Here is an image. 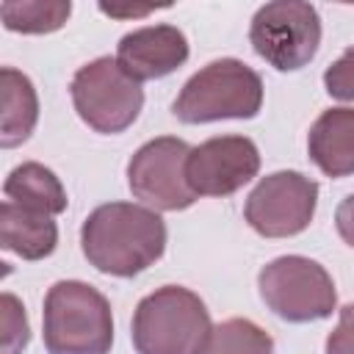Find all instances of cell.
Instances as JSON below:
<instances>
[{
  "instance_id": "1",
  "label": "cell",
  "mask_w": 354,
  "mask_h": 354,
  "mask_svg": "<svg viewBox=\"0 0 354 354\" xmlns=\"http://www.w3.org/2000/svg\"><path fill=\"white\" fill-rule=\"evenodd\" d=\"M86 260L111 277H136L163 257L166 224L158 210L133 202L94 207L80 230Z\"/></svg>"
},
{
  "instance_id": "2",
  "label": "cell",
  "mask_w": 354,
  "mask_h": 354,
  "mask_svg": "<svg viewBox=\"0 0 354 354\" xmlns=\"http://www.w3.org/2000/svg\"><path fill=\"white\" fill-rule=\"evenodd\" d=\"M111 346L108 299L80 279L55 282L44 296V348L50 354H108Z\"/></svg>"
},
{
  "instance_id": "3",
  "label": "cell",
  "mask_w": 354,
  "mask_h": 354,
  "mask_svg": "<svg viewBox=\"0 0 354 354\" xmlns=\"http://www.w3.org/2000/svg\"><path fill=\"white\" fill-rule=\"evenodd\" d=\"M210 329V313L194 290L163 285L138 301L130 335L138 354H196Z\"/></svg>"
},
{
  "instance_id": "4",
  "label": "cell",
  "mask_w": 354,
  "mask_h": 354,
  "mask_svg": "<svg viewBox=\"0 0 354 354\" xmlns=\"http://www.w3.org/2000/svg\"><path fill=\"white\" fill-rule=\"evenodd\" d=\"M263 108L260 75L238 58H218L185 80L171 111L185 124L252 119Z\"/></svg>"
},
{
  "instance_id": "5",
  "label": "cell",
  "mask_w": 354,
  "mask_h": 354,
  "mask_svg": "<svg viewBox=\"0 0 354 354\" xmlns=\"http://www.w3.org/2000/svg\"><path fill=\"white\" fill-rule=\"evenodd\" d=\"M69 94L77 116L91 130L108 136L127 130L144 108L141 83L130 77L111 55L94 58L80 66L69 83Z\"/></svg>"
},
{
  "instance_id": "6",
  "label": "cell",
  "mask_w": 354,
  "mask_h": 354,
  "mask_svg": "<svg viewBox=\"0 0 354 354\" xmlns=\"http://www.w3.org/2000/svg\"><path fill=\"white\" fill-rule=\"evenodd\" d=\"M257 288L266 307L290 324L329 318L337 307V293L329 271L301 254H285L263 266Z\"/></svg>"
},
{
  "instance_id": "7",
  "label": "cell",
  "mask_w": 354,
  "mask_h": 354,
  "mask_svg": "<svg viewBox=\"0 0 354 354\" xmlns=\"http://www.w3.org/2000/svg\"><path fill=\"white\" fill-rule=\"evenodd\" d=\"M252 50L277 72L307 66L321 44V17L301 0H274L257 8L249 25Z\"/></svg>"
},
{
  "instance_id": "8",
  "label": "cell",
  "mask_w": 354,
  "mask_h": 354,
  "mask_svg": "<svg viewBox=\"0 0 354 354\" xmlns=\"http://www.w3.org/2000/svg\"><path fill=\"white\" fill-rule=\"evenodd\" d=\"M191 147L183 138L160 136L136 149L127 163V185L138 202L152 210H185L196 202V194L185 177V160Z\"/></svg>"
},
{
  "instance_id": "9",
  "label": "cell",
  "mask_w": 354,
  "mask_h": 354,
  "mask_svg": "<svg viewBox=\"0 0 354 354\" xmlns=\"http://www.w3.org/2000/svg\"><path fill=\"white\" fill-rule=\"evenodd\" d=\"M318 205V183L301 171H274L246 196L243 216L263 238H290L310 227Z\"/></svg>"
},
{
  "instance_id": "10",
  "label": "cell",
  "mask_w": 354,
  "mask_h": 354,
  "mask_svg": "<svg viewBox=\"0 0 354 354\" xmlns=\"http://www.w3.org/2000/svg\"><path fill=\"white\" fill-rule=\"evenodd\" d=\"M260 171V152L246 136H216L191 147L185 177L196 196H230Z\"/></svg>"
},
{
  "instance_id": "11",
  "label": "cell",
  "mask_w": 354,
  "mask_h": 354,
  "mask_svg": "<svg viewBox=\"0 0 354 354\" xmlns=\"http://www.w3.org/2000/svg\"><path fill=\"white\" fill-rule=\"evenodd\" d=\"M116 61L138 83L158 80L188 61V39L174 25H147L119 39Z\"/></svg>"
},
{
  "instance_id": "12",
  "label": "cell",
  "mask_w": 354,
  "mask_h": 354,
  "mask_svg": "<svg viewBox=\"0 0 354 354\" xmlns=\"http://www.w3.org/2000/svg\"><path fill=\"white\" fill-rule=\"evenodd\" d=\"M307 152L326 177L354 174V108L324 111L310 127Z\"/></svg>"
},
{
  "instance_id": "13",
  "label": "cell",
  "mask_w": 354,
  "mask_h": 354,
  "mask_svg": "<svg viewBox=\"0 0 354 354\" xmlns=\"http://www.w3.org/2000/svg\"><path fill=\"white\" fill-rule=\"evenodd\" d=\"M58 227L53 216L19 207L14 202L0 205V246L22 260H44L55 252Z\"/></svg>"
},
{
  "instance_id": "14",
  "label": "cell",
  "mask_w": 354,
  "mask_h": 354,
  "mask_svg": "<svg viewBox=\"0 0 354 354\" xmlns=\"http://www.w3.org/2000/svg\"><path fill=\"white\" fill-rule=\"evenodd\" d=\"M0 88H3L0 144L6 149H11L30 138V133L39 122V97H36L30 77L14 66L0 69Z\"/></svg>"
},
{
  "instance_id": "15",
  "label": "cell",
  "mask_w": 354,
  "mask_h": 354,
  "mask_svg": "<svg viewBox=\"0 0 354 354\" xmlns=\"http://www.w3.org/2000/svg\"><path fill=\"white\" fill-rule=\"evenodd\" d=\"M8 202L44 213V216H58L66 210V191L61 185V180L41 163L28 160L17 169H11V174L6 177L3 185Z\"/></svg>"
},
{
  "instance_id": "16",
  "label": "cell",
  "mask_w": 354,
  "mask_h": 354,
  "mask_svg": "<svg viewBox=\"0 0 354 354\" xmlns=\"http://www.w3.org/2000/svg\"><path fill=\"white\" fill-rule=\"evenodd\" d=\"M196 354H274V340L249 318H227L207 332Z\"/></svg>"
},
{
  "instance_id": "17",
  "label": "cell",
  "mask_w": 354,
  "mask_h": 354,
  "mask_svg": "<svg viewBox=\"0 0 354 354\" xmlns=\"http://www.w3.org/2000/svg\"><path fill=\"white\" fill-rule=\"evenodd\" d=\"M72 14L69 0H6L0 6L3 25L14 33H53Z\"/></svg>"
},
{
  "instance_id": "18",
  "label": "cell",
  "mask_w": 354,
  "mask_h": 354,
  "mask_svg": "<svg viewBox=\"0 0 354 354\" xmlns=\"http://www.w3.org/2000/svg\"><path fill=\"white\" fill-rule=\"evenodd\" d=\"M0 307H3V354H19L30 340L25 307L14 293H3Z\"/></svg>"
},
{
  "instance_id": "19",
  "label": "cell",
  "mask_w": 354,
  "mask_h": 354,
  "mask_svg": "<svg viewBox=\"0 0 354 354\" xmlns=\"http://www.w3.org/2000/svg\"><path fill=\"white\" fill-rule=\"evenodd\" d=\"M326 94L343 102L354 100V47H348L326 72H324Z\"/></svg>"
},
{
  "instance_id": "20",
  "label": "cell",
  "mask_w": 354,
  "mask_h": 354,
  "mask_svg": "<svg viewBox=\"0 0 354 354\" xmlns=\"http://www.w3.org/2000/svg\"><path fill=\"white\" fill-rule=\"evenodd\" d=\"M326 354H354V304L340 310L337 326L326 337Z\"/></svg>"
},
{
  "instance_id": "21",
  "label": "cell",
  "mask_w": 354,
  "mask_h": 354,
  "mask_svg": "<svg viewBox=\"0 0 354 354\" xmlns=\"http://www.w3.org/2000/svg\"><path fill=\"white\" fill-rule=\"evenodd\" d=\"M335 227L340 232V238L354 249V194H348L337 210H335Z\"/></svg>"
}]
</instances>
